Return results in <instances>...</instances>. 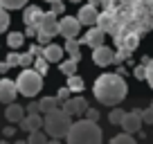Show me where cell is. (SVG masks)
Segmentation results:
<instances>
[{"mask_svg":"<svg viewBox=\"0 0 153 144\" xmlns=\"http://www.w3.org/2000/svg\"><path fill=\"white\" fill-rule=\"evenodd\" d=\"M113 48H106V45H99V48L92 50V61H95V65L99 68H106L113 63Z\"/></svg>","mask_w":153,"mask_h":144,"instance_id":"11","label":"cell"},{"mask_svg":"<svg viewBox=\"0 0 153 144\" xmlns=\"http://www.w3.org/2000/svg\"><path fill=\"white\" fill-rule=\"evenodd\" d=\"M56 99L59 101H61V104H63V101H68V99H70V88H59V92H56Z\"/></svg>","mask_w":153,"mask_h":144,"instance_id":"31","label":"cell"},{"mask_svg":"<svg viewBox=\"0 0 153 144\" xmlns=\"http://www.w3.org/2000/svg\"><path fill=\"white\" fill-rule=\"evenodd\" d=\"M133 77L140 79V81H144V79H146V65H144V63H142V65H137V68L133 70Z\"/></svg>","mask_w":153,"mask_h":144,"instance_id":"30","label":"cell"},{"mask_svg":"<svg viewBox=\"0 0 153 144\" xmlns=\"http://www.w3.org/2000/svg\"><path fill=\"white\" fill-rule=\"evenodd\" d=\"M124 115H126V111H122V108H110V115H108V120H110V124H115V126H120L122 124V120H124Z\"/></svg>","mask_w":153,"mask_h":144,"instance_id":"23","label":"cell"},{"mask_svg":"<svg viewBox=\"0 0 153 144\" xmlns=\"http://www.w3.org/2000/svg\"><path fill=\"white\" fill-rule=\"evenodd\" d=\"M32 63H34V54H32V52L18 54V65H20V68H29Z\"/></svg>","mask_w":153,"mask_h":144,"instance_id":"28","label":"cell"},{"mask_svg":"<svg viewBox=\"0 0 153 144\" xmlns=\"http://www.w3.org/2000/svg\"><path fill=\"white\" fill-rule=\"evenodd\" d=\"M2 135H5V137H14L16 128H14V126H5V128H2Z\"/></svg>","mask_w":153,"mask_h":144,"instance_id":"38","label":"cell"},{"mask_svg":"<svg viewBox=\"0 0 153 144\" xmlns=\"http://www.w3.org/2000/svg\"><path fill=\"white\" fill-rule=\"evenodd\" d=\"M88 5H95V7H99V5H101V0H88Z\"/></svg>","mask_w":153,"mask_h":144,"instance_id":"43","label":"cell"},{"mask_svg":"<svg viewBox=\"0 0 153 144\" xmlns=\"http://www.w3.org/2000/svg\"><path fill=\"white\" fill-rule=\"evenodd\" d=\"M27 113H41V106H38V101H32V104L27 106Z\"/></svg>","mask_w":153,"mask_h":144,"instance_id":"39","label":"cell"},{"mask_svg":"<svg viewBox=\"0 0 153 144\" xmlns=\"http://www.w3.org/2000/svg\"><path fill=\"white\" fill-rule=\"evenodd\" d=\"M29 52L34 54V59H36V56H43V45H38V43L29 45Z\"/></svg>","mask_w":153,"mask_h":144,"instance_id":"35","label":"cell"},{"mask_svg":"<svg viewBox=\"0 0 153 144\" xmlns=\"http://www.w3.org/2000/svg\"><path fill=\"white\" fill-rule=\"evenodd\" d=\"M23 41H25L23 32H9V36H7V45H9L11 50H18L20 45H23Z\"/></svg>","mask_w":153,"mask_h":144,"instance_id":"20","label":"cell"},{"mask_svg":"<svg viewBox=\"0 0 153 144\" xmlns=\"http://www.w3.org/2000/svg\"><path fill=\"white\" fill-rule=\"evenodd\" d=\"M36 32L48 34L50 39L59 34V18H56V14H54L52 9L41 14V18H38V23H36Z\"/></svg>","mask_w":153,"mask_h":144,"instance_id":"5","label":"cell"},{"mask_svg":"<svg viewBox=\"0 0 153 144\" xmlns=\"http://www.w3.org/2000/svg\"><path fill=\"white\" fill-rule=\"evenodd\" d=\"M18 95V88H16V81L11 79H0V104H11Z\"/></svg>","mask_w":153,"mask_h":144,"instance_id":"10","label":"cell"},{"mask_svg":"<svg viewBox=\"0 0 153 144\" xmlns=\"http://www.w3.org/2000/svg\"><path fill=\"white\" fill-rule=\"evenodd\" d=\"M142 113V122H146V124H153V108L149 106V108H144V111H140Z\"/></svg>","mask_w":153,"mask_h":144,"instance_id":"32","label":"cell"},{"mask_svg":"<svg viewBox=\"0 0 153 144\" xmlns=\"http://www.w3.org/2000/svg\"><path fill=\"white\" fill-rule=\"evenodd\" d=\"M63 54H65V50L59 48V45H54V43H48L43 48V56L48 59L50 63H61L63 61Z\"/></svg>","mask_w":153,"mask_h":144,"instance_id":"14","label":"cell"},{"mask_svg":"<svg viewBox=\"0 0 153 144\" xmlns=\"http://www.w3.org/2000/svg\"><path fill=\"white\" fill-rule=\"evenodd\" d=\"M38 106H41V115H45V113L56 111L59 106H61V101H59L56 97H43V99L38 101Z\"/></svg>","mask_w":153,"mask_h":144,"instance_id":"18","label":"cell"},{"mask_svg":"<svg viewBox=\"0 0 153 144\" xmlns=\"http://www.w3.org/2000/svg\"><path fill=\"white\" fill-rule=\"evenodd\" d=\"M146 81L153 88V59H149V63H146Z\"/></svg>","mask_w":153,"mask_h":144,"instance_id":"34","label":"cell"},{"mask_svg":"<svg viewBox=\"0 0 153 144\" xmlns=\"http://www.w3.org/2000/svg\"><path fill=\"white\" fill-rule=\"evenodd\" d=\"M25 115H27V113H25V108H23L20 104H14V101L9 104V108H5V117H7V122H11V124L20 122Z\"/></svg>","mask_w":153,"mask_h":144,"instance_id":"15","label":"cell"},{"mask_svg":"<svg viewBox=\"0 0 153 144\" xmlns=\"http://www.w3.org/2000/svg\"><path fill=\"white\" fill-rule=\"evenodd\" d=\"M97 16H99V11H97L95 5H83L81 9H79V14H76V18H79L81 25L92 27V25H97Z\"/></svg>","mask_w":153,"mask_h":144,"instance_id":"12","label":"cell"},{"mask_svg":"<svg viewBox=\"0 0 153 144\" xmlns=\"http://www.w3.org/2000/svg\"><path fill=\"white\" fill-rule=\"evenodd\" d=\"M0 144H9V142H7V140H2V142H0Z\"/></svg>","mask_w":153,"mask_h":144,"instance_id":"47","label":"cell"},{"mask_svg":"<svg viewBox=\"0 0 153 144\" xmlns=\"http://www.w3.org/2000/svg\"><path fill=\"white\" fill-rule=\"evenodd\" d=\"M48 144H61V142H59V137H54L52 142H48Z\"/></svg>","mask_w":153,"mask_h":144,"instance_id":"44","label":"cell"},{"mask_svg":"<svg viewBox=\"0 0 153 144\" xmlns=\"http://www.w3.org/2000/svg\"><path fill=\"white\" fill-rule=\"evenodd\" d=\"M16 144H27V142H23V140H18V142H16Z\"/></svg>","mask_w":153,"mask_h":144,"instance_id":"45","label":"cell"},{"mask_svg":"<svg viewBox=\"0 0 153 144\" xmlns=\"http://www.w3.org/2000/svg\"><path fill=\"white\" fill-rule=\"evenodd\" d=\"M7 65H9V68H14V65H18V54H16V52H11V54H7Z\"/></svg>","mask_w":153,"mask_h":144,"instance_id":"37","label":"cell"},{"mask_svg":"<svg viewBox=\"0 0 153 144\" xmlns=\"http://www.w3.org/2000/svg\"><path fill=\"white\" fill-rule=\"evenodd\" d=\"M63 111L70 117H81V115H86V111H88V101L83 99V97L68 99V101H63Z\"/></svg>","mask_w":153,"mask_h":144,"instance_id":"8","label":"cell"},{"mask_svg":"<svg viewBox=\"0 0 153 144\" xmlns=\"http://www.w3.org/2000/svg\"><path fill=\"white\" fill-rule=\"evenodd\" d=\"M128 56H131V50H122V48H120L117 52L113 54V63H124Z\"/></svg>","mask_w":153,"mask_h":144,"instance_id":"29","label":"cell"},{"mask_svg":"<svg viewBox=\"0 0 153 144\" xmlns=\"http://www.w3.org/2000/svg\"><path fill=\"white\" fill-rule=\"evenodd\" d=\"M48 68H50V61L45 56H36V59H34V70H36L41 77L48 74Z\"/></svg>","mask_w":153,"mask_h":144,"instance_id":"22","label":"cell"},{"mask_svg":"<svg viewBox=\"0 0 153 144\" xmlns=\"http://www.w3.org/2000/svg\"><path fill=\"white\" fill-rule=\"evenodd\" d=\"M117 74H120V77H126V74H128V70H126L124 65H120V70H117Z\"/></svg>","mask_w":153,"mask_h":144,"instance_id":"41","label":"cell"},{"mask_svg":"<svg viewBox=\"0 0 153 144\" xmlns=\"http://www.w3.org/2000/svg\"><path fill=\"white\" fill-rule=\"evenodd\" d=\"M50 5H52V11L54 14H65V5H63V0H56V2H50Z\"/></svg>","mask_w":153,"mask_h":144,"instance_id":"33","label":"cell"},{"mask_svg":"<svg viewBox=\"0 0 153 144\" xmlns=\"http://www.w3.org/2000/svg\"><path fill=\"white\" fill-rule=\"evenodd\" d=\"M83 86H86V83H83L81 77H76V74L68 77V88H70V92H76V95H79V92L83 90Z\"/></svg>","mask_w":153,"mask_h":144,"instance_id":"21","label":"cell"},{"mask_svg":"<svg viewBox=\"0 0 153 144\" xmlns=\"http://www.w3.org/2000/svg\"><path fill=\"white\" fill-rule=\"evenodd\" d=\"M86 117H88V120H92V122H99V111H97V108H88Z\"/></svg>","mask_w":153,"mask_h":144,"instance_id":"36","label":"cell"},{"mask_svg":"<svg viewBox=\"0 0 153 144\" xmlns=\"http://www.w3.org/2000/svg\"><path fill=\"white\" fill-rule=\"evenodd\" d=\"M45 2H56V0H45Z\"/></svg>","mask_w":153,"mask_h":144,"instance_id":"48","label":"cell"},{"mask_svg":"<svg viewBox=\"0 0 153 144\" xmlns=\"http://www.w3.org/2000/svg\"><path fill=\"white\" fill-rule=\"evenodd\" d=\"M120 126L126 131V133H131V135L140 133V128H142V113H140V111H131V113H126Z\"/></svg>","mask_w":153,"mask_h":144,"instance_id":"9","label":"cell"},{"mask_svg":"<svg viewBox=\"0 0 153 144\" xmlns=\"http://www.w3.org/2000/svg\"><path fill=\"white\" fill-rule=\"evenodd\" d=\"M72 126V117L68 115L63 108H56L52 113H45V120H43V128L50 137H65L68 131Z\"/></svg>","mask_w":153,"mask_h":144,"instance_id":"3","label":"cell"},{"mask_svg":"<svg viewBox=\"0 0 153 144\" xmlns=\"http://www.w3.org/2000/svg\"><path fill=\"white\" fill-rule=\"evenodd\" d=\"M151 108H153V101H151Z\"/></svg>","mask_w":153,"mask_h":144,"instance_id":"49","label":"cell"},{"mask_svg":"<svg viewBox=\"0 0 153 144\" xmlns=\"http://www.w3.org/2000/svg\"><path fill=\"white\" fill-rule=\"evenodd\" d=\"M76 65H79V61H76V59H70V61L59 63V70H61L65 77H72V74H76Z\"/></svg>","mask_w":153,"mask_h":144,"instance_id":"19","label":"cell"},{"mask_svg":"<svg viewBox=\"0 0 153 144\" xmlns=\"http://www.w3.org/2000/svg\"><path fill=\"white\" fill-rule=\"evenodd\" d=\"M104 41H106V32H104L101 27H97V25H92V27L83 34V39L79 41V43L90 45V48L95 50V48H99V45H104Z\"/></svg>","mask_w":153,"mask_h":144,"instance_id":"7","label":"cell"},{"mask_svg":"<svg viewBox=\"0 0 153 144\" xmlns=\"http://www.w3.org/2000/svg\"><path fill=\"white\" fill-rule=\"evenodd\" d=\"M110 144H137V142L133 140V135H131V133H126V131H124V133L115 135V137L110 140Z\"/></svg>","mask_w":153,"mask_h":144,"instance_id":"25","label":"cell"},{"mask_svg":"<svg viewBox=\"0 0 153 144\" xmlns=\"http://www.w3.org/2000/svg\"><path fill=\"white\" fill-rule=\"evenodd\" d=\"M25 36H34V39H36V25H27V29H25Z\"/></svg>","mask_w":153,"mask_h":144,"instance_id":"40","label":"cell"},{"mask_svg":"<svg viewBox=\"0 0 153 144\" xmlns=\"http://www.w3.org/2000/svg\"><path fill=\"white\" fill-rule=\"evenodd\" d=\"M41 7H34V5H29V7H25V11H23V20H25V25H36L38 23V18H41Z\"/></svg>","mask_w":153,"mask_h":144,"instance_id":"16","label":"cell"},{"mask_svg":"<svg viewBox=\"0 0 153 144\" xmlns=\"http://www.w3.org/2000/svg\"><path fill=\"white\" fill-rule=\"evenodd\" d=\"M9 14H7V9L5 7H0V34L2 32H7V29H9Z\"/></svg>","mask_w":153,"mask_h":144,"instance_id":"27","label":"cell"},{"mask_svg":"<svg viewBox=\"0 0 153 144\" xmlns=\"http://www.w3.org/2000/svg\"><path fill=\"white\" fill-rule=\"evenodd\" d=\"M16 88H18V95L32 99V97H36L38 92L43 90V77L34 68H23V72L16 79Z\"/></svg>","mask_w":153,"mask_h":144,"instance_id":"4","label":"cell"},{"mask_svg":"<svg viewBox=\"0 0 153 144\" xmlns=\"http://www.w3.org/2000/svg\"><path fill=\"white\" fill-rule=\"evenodd\" d=\"M27 5V0H0V7L5 9H23Z\"/></svg>","mask_w":153,"mask_h":144,"instance_id":"26","label":"cell"},{"mask_svg":"<svg viewBox=\"0 0 153 144\" xmlns=\"http://www.w3.org/2000/svg\"><path fill=\"white\" fill-rule=\"evenodd\" d=\"M0 72H9V65H7V61H5V63H0Z\"/></svg>","mask_w":153,"mask_h":144,"instance_id":"42","label":"cell"},{"mask_svg":"<svg viewBox=\"0 0 153 144\" xmlns=\"http://www.w3.org/2000/svg\"><path fill=\"white\" fill-rule=\"evenodd\" d=\"M65 140H68V144H101L104 133H101V128L97 126V122H92V120L86 117V120H76L74 124L70 126Z\"/></svg>","mask_w":153,"mask_h":144,"instance_id":"2","label":"cell"},{"mask_svg":"<svg viewBox=\"0 0 153 144\" xmlns=\"http://www.w3.org/2000/svg\"><path fill=\"white\" fill-rule=\"evenodd\" d=\"M126 90H128V88H126L124 77L110 74V72H104V74L95 81V88H92L95 99L99 101V104H104V106H110V108L124 101Z\"/></svg>","mask_w":153,"mask_h":144,"instance_id":"1","label":"cell"},{"mask_svg":"<svg viewBox=\"0 0 153 144\" xmlns=\"http://www.w3.org/2000/svg\"><path fill=\"white\" fill-rule=\"evenodd\" d=\"M41 126H43V117H41V113H27V115L20 120V128L27 131V133H32V131H41Z\"/></svg>","mask_w":153,"mask_h":144,"instance_id":"13","label":"cell"},{"mask_svg":"<svg viewBox=\"0 0 153 144\" xmlns=\"http://www.w3.org/2000/svg\"><path fill=\"white\" fill-rule=\"evenodd\" d=\"M79 41L76 39H65V45H63V50H65V54L70 59H76V61H81V54H79Z\"/></svg>","mask_w":153,"mask_h":144,"instance_id":"17","label":"cell"},{"mask_svg":"<svg viewBox=\"0 0 153 144\" xmlns=\"http://www.w3.org/2000/svg\"><path fill=\"white\" fill-rule=\"evenodd\" d=\"M70 2H74V5H76V2H81V0H70Z\"/></svg>","mask_w":153,"mask_h":144,"instance_id":"46","label":"cell"},{"mask_svg":"<svg viewBox=\"0 0 153 144\" xmlns=\"http://www.w3.org/2000/svg\"><path fill=\"white\" fill-rule=\"evenodd\" d=\"M27 144H48V137L43 131H32L27 137Z\"/></svg>","mask_w":153,"mask_h":144,"instance_id":"24","label":"cell"},{"mask_svg":"<svg viewBox=\"0 0 153 144\" xmlns=\"http://www.w3.org/2000/svg\"><path fill=\"white\" fill-rule=\"evenodd\" d=\"M81 32V23L76 16H63L59 20V34H61L63 39H76Z\"/></svg>","mask_w":153,"mask_h":144,"instance_id":"6","label":"cell"}]
</instances>
